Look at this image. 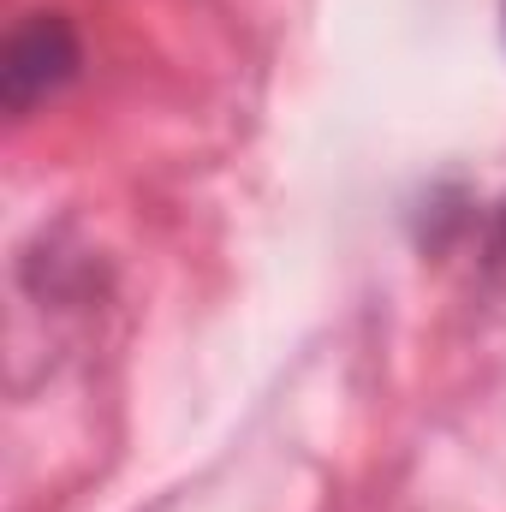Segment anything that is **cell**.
I'll return each mask as SVG.
<instances>
[{"label":"cell","instance_id":"1","mask_svg":"<svg viewBox=\"0 0 506 512\" xmlns=\"http://www.w3.org/2000/svg\"><path fill=\"white\" fill-rule=\"evenodd\" d=\"M84 66V42L72 30L66 12H30L12 36H6V54H0V102L6 114H30L36 102L60 96Z\"/></svg>","mask_w":506,"mask_h":512},{"label":"cell","instance_id":"2","mask_svg":"<svg viewBox=\"0 0 506 512\" xmlns=\"http://www.w3.org/2000/svg\"><path fill=\"white\" fill-rule=\"evenodd\" d=\"M501 18H506V0H501Z\"/></svg>","mask_w":506,"mask_h":512}]
</instances>
